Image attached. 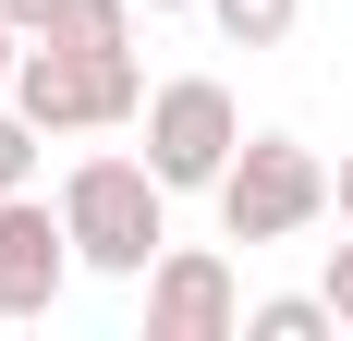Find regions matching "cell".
<instances>
[{
  "label": "cell",
  "mask_w": 353,
  "mask_h": 341,
  "mask_svg": "<svg viewBox=\"0 0 353 341\" xmlns=\"http://www.w3.org/2000/svg\"><path fill=\"white\" fill-rule=\"evenodd\" d=\"M317 293H329V305H341V329H353V232L329 244V280H317Z\"/></svg>",
  "instance_id": "cell-11"
},
{
  "label": "cell",
  "mask_w": 353,
  "mask_h": 341,
  "mask_svg": "<svg viewBox=\"0 0 353 341\" xmlns=\"http://www.w3.org/2000/svg\"><path fill=\"white\" fill-rule=\"evenodd\" d=\"M61 220H73V256L98 280H146L171 256V183L146 159H73L61 170Z\"/></svg>",
  "instance_id": "cell-1"
},
{
  "label": "cell",
  "mask_w": 353,
  "mask_h": 341,
  "mask_svg": "<svg viewBox=\"0 0 353 341\" xmlns=\"http://www.w3.org/2000/svg\"><path fill=\"white\" fill-rule=\"evenodd\" d=\"M329 207H341V232H353V146H341V170H329Z\"/></svg>",
  "instance_id": "cell-13"
},
{
  "label": "cell",
  "mask_w": 353,
  "mask_h": 341,
  "mask_svg": "<svg viewBox=\"0 0 353 341\" xmlns=\"http://www.w3.org/2000/svg\"><path fill=\"white\" fill-rule=\"evenodd\" d=\"M208 25L232 37V49H281V37L305 25V0H208Z\"/></svg>",
  "instance_id": "cell-8"
},
{
  "label": "cell",
  "mask_w": 353,
  "mask_h": 341,
  "mask_svg": "<svg viewBox=\"0 0 353 341\" xmlns=\"http://www.w3.org/2000/svg\"><path fill=\"white\" fill-rule=\"evenodd\" d=\"M12 110H25L37 135H110V122H146V73H134V49L25 37V61H12Z\"/></svg>",
  "instance_id": "cell-2"
},
{
  "label": "cell",
  "mask_w": 353,
  "mask_h": 341,
  "mask_svg": "<svg viewBox=\"0 0 353 341\" xmlns=\"http://www.w3.org/2000/svg\"><path fill=\"white\" fill-rule=\"evenodd\" d=\"M12 61H25V25H12V12H0V86H12Z\"/></svg>",
  "instance_id": "cell-14"
},
{
  "label": "cell",
  "mask_w": 353,
  "mask_h": 341,
  "mask_svg": "<svg viewBox=\"0 0 353 341\" xmlns=\"http://www.w3.org/2000/svg\"><path fill=\"white\" fill-rule=\"evenodd\" d=\"M244 329L256 341H329L341 305H329V293H268V305H244Z\"/></svg>",
  "instance_id": "cell-7"
},
{
  "label": "cell",
  "mask_w": 353,
  "mask_h": 341,
  "mask_svg": "<svg viewBox=\"0 0 353 341\" xmlns=\"http://www.w3.org/2000/svg\"><path fill=\"white\" fill-rule=\"evenodd\" d=\"M134 12H146V0H61L49 37H73V49H134Z\"/></svg>",
  "instance_id": "cell-9"
},
{
  "label": "cell",
  "mask_w": 353,
  "mask_h": 341,
  "mask_svg": "<svg viewBox=\"0 0 353 341\" xmlns=\"http://www.w3.org/2000/svg\"><path fill=\"white\" fill-rule=\"evenodd\" d=\"M37 146L49 135H37L25 110H0V195H37Z\"/></svg>",
  "instance_id": "cell-10"
},
{
  "label": "cell",
  "mask_w": 353,
  "mask_h": 341,
  "mask_svg": "<svg viewBox=\"0 0 353 341\" xmlns=\"http://www.w3.org/2000/svg\"><path fill=\"white\" fill-rule=\"evenodd\" d=\"M146 341H244V280L219 244H171L146 269Z\"/></svg>",
  "instance_id": "cell-5"
},
{
  "label": "cell",
  "mask_w": 353,
  "mask_h": 341,
  "mask_svg": "<svg viewBox=\"0 0 353 341\" xmlns=\"http://www.w3.org/2000/svg\"><path fill=\"white\" fill-rule=\"evenodd\" d=\"M329 220V159L305 135H244L232 170H219V232L232 244H292Z\"/></svg>",
  "instance_id": "cell-3"
},
{
  "label": "cell",
  "mask_w": 353,
  "mask_h": 341,
  "mask_svg": "<svg viewBox=\"0 0 353 341\" xmlns=\"http://www.w3.org/2000/svg\"><path fill=\"white\" fill-rule=\"evenodd\" d=\"M146 12H208V0H146Z\"/></svg>",
  "instance_id": "cell-15"
},
{
  "label": "cell",
  "mask_w": 353,
  "mask_h": 341,
  "mask_svg": "<svg viewBox=\"0 0 353 341\" xmlns=\"http://www.w3.org/2000/svg\"><path fill=\"white\" fill-rule=\"evenodd\" d=\"M244 146V110L219 73H171V86H146V170L171 183V195H219V170Z\"/></svg>",
  "instance_id": "cell-4"
},
{
  "label": "cell",
  "mask_w": 353,
  "mask_h": 341,
  "mask_svg": "<svg viewBox=\"0 0 353 341\" xmlns=\"http://www.w3.org/2000/svg\"><path fill=\"white\" fill-rule=\"evenodd\" d=\"M0 12H12L25 37H49V25H61V0H0Z\"/></svg>",
  "instance_id": "cell-12"
},
{
  "label": "cell",
  "mask_w": 353,
  "mask_h": 341,
  "mask_svg": "<svg viewBox=\"0 0 353 341\" xmlns=\"http://www.w3.org/2000/svg\"><path fill=\"white\" fill-rule=\"evenodd\" d=\"M73 269H85V256H73V220H61V207H49V195H0V317H12V329L49 317Z\"/></svg>",
  "instance_id": "cell-6"
}]
</instances>
